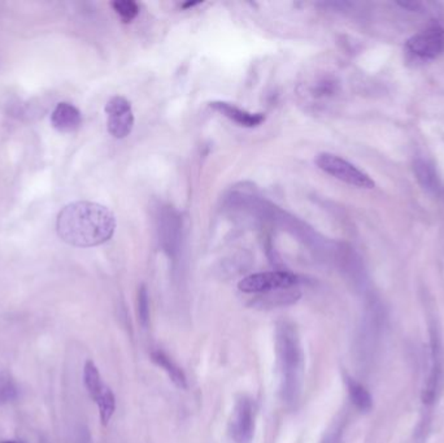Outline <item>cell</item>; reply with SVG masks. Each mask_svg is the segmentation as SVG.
Returning a JSON list of instances; mask_svg holds the SVG:
<instances>
[{
  "instance_id": "cell-8",
  "label": "cell",
  "mask_w": 444,
  "mask_h": 443,
  "mask_svg": "<svg viewBox=\"0 0 444 443\" xmlns=\"http://www.w3.org/2000/svg\"><path fill=\"white\" fill-rule=\"evenodd\" d=\"M416 179L423 190L437 198H444V185L434 165L425 159H416L413 163Z\"/></svg>"
},
{
  "instance_id": "cell-18",
  "label": "cell",
  "mask_w": 444,
  "mask_h": 443,
  "mask_svg": "<svg viewBox=\"0 0 444 443\" xmlns=\"http://www.w3.org/2000/svg\"><path fill=\"white\" fill-rule=\"evenodd\" d=\"M0 443H20V442H15V441H6V442H0Z\"/></svg>"
},
{
  "instance_id": "cell-2",
  "label": "cell",
  "mask_w": 444,
  "mask_h": 443,
  "mask_svg": "<svg viewBox=\"0 0 444 443\" xmlns=\"http://www.w3.org/2000/svg\"><path fill=\"white\" fill-rule=\"evenodd\" d=\"M275 343L281 368L282 398L292 405L299 398L303 385V350L296 326L287 321L280 323Z\"/></svg>"
},
{
  "instance_id": "cell-1",
  "label": "cell",
  "mask_w": 444,
  "mask_h": 443,
  "mask_svg": "<svg viewBox=\"0 0 444 443\" xmlns=\"http://www.w3.org/2000/svg\"><path fill=\"white\" fill-rule=\"evenodd\" d=\"M111 209L94 202H73L63 208L56 219L60 239L74 247H95L111 239L116 231Z\"/></svg>"
},
{
  "instance_id": "cell-16",
  "label": "cell",
  "mask_w": 444,
  "mask_h": 443,
  "mask_svg": "<svg viewBox=\"0 0 444 443\" xmlns=\"http://www.w3.org/2000/svg\"><path fill=\"white\" fill-rule=\"evenodd\" d=\"M138 320L142 326L147 328L149 323V299L147 288L142 285L138 290Z\"/></svg>"
},
{
  "instance_id": "cell-14",
  "label": "cell",
  "mask_w": 444,
  "mask_h": 443,
  "mask_svg": "<svg viewBox=\"0 0 444 443\" xmlns=\"http://www.w3.org/2000/svg\"><path fill=\"white\" fill-rule=\"evenodd\" d=\"M97 403V407H99V415H100L102 424L107 425L111 421L112 416L116 410V398H115V394L112 392L110 387L104 386L103 392L99 395Z\"/></svg>"
},
{
  "instance_id": "cell-13",
  "label": "cell",
  "mask_w": 444,
  "mask_h": 443,
  "mask_svg": "<svg viewBox=\"0 0 444 443\" xmlns=\"http://www.w3.org/2000/svg\"><path fill=\"white\" fill-rule=\"evenodd\" d=\"M348 392L349 398L357 410L366 412L373 406V399L370 397L369 392L363 385L356 382L354 380H348Z\"/></svg>"
},
{
  "instance_id": "cell-3",
  "label": "cell",
  "mask_w": 444,
  "mask_h": 443,
  "mask_svg": "<svg viewBox=\"0 0 444 443\" xmlns=\"http://www.w3.org/2000/svg\"><path fill=\"white\" fill-rule=\"evenodd\" d=\"M314 162L319 170L347 185L355 186L359 189H373L376 186L374 181L366 173L341 156L322 152L316 156Z\"/></svg>"
},
{
  "instance_id": "cell-5",
  "label": "cell",
  "mask_w": 444,
  "mask_h": 443,
  "mask_svg": "<svg viewBox=\"0 0 444 443\" xmlns=\"http://www.w3.org/2000/svg\"><path fill=\"white\" fill-rule=\"evenodd\" d=\"M105 115L107 127L113 138L124 140L133 132V108L124 96H112L105 104Z\"/></svg>"
},
{
  "instance_id": "cell-7",
  "label": "cell",
  "mask_w": 444,
  "mask_h": 443,
  "mask_svg": "<svg viewBox=\"0 0 444 443\" xmlns=\"http://www.w3.org/2000/svg\"><path fill=\"white\" fill-rule=\"evenodd\" d=\"M255 434V407L250 398L237 402L230 421V436L236 443H250Z\"/></svg>"
},
{
  "instance_id": "cell-15",
  "label": "cell",
  "mask_w": 444,
  "mask_h": 443,
  "mask_svg": "<svg viewBox=\"0 0 444 443\" xmlns=\"http://www.w3.org/2000/svg\"><path fill=\"white\" fill-rule=\"evenodd\" d=\"M112 7L125 23H130L139 14L138 4L132 0H116L112 3Z\"/></svg>"
},
{
  "instance_id": "cell-6",
  "label": "cell",
  "mask_w": 444,
  "mask_h": 443,
  "mask_svg": "<svg viewBox=\"0 0 444 443\" xmlns=\"http://www.w3.org/2000/svg\"><path fill=\"white\" fill-rule=\"evenodd\" d=\"M407 50L421 59H435L444 52V28L430 25L429 28L409 38Z\"/></svg>"
},
{
  "instance_id": "cell-17",
  "label": "cell",
  "mask_w": 444,
  "mask_h": 443,
  "mask_svg": "<svg viewBox=\"0 0 444 443\" xmlns=\"http://www.w3.org/2000/svg\"><path fill=\"white\" fill-rule=\"evenodd\" d=\"M16 395L15 386L7 377L0 375V403L8 402Z\"/></svg>"
},
{
  "instance_id": "cell-10",
  "label": "cell",
  "mask_w": 444,
  "mask_h": 443,
  "mask_svg": "<svg viewBox=\"0 0 444 443\" xmlns=\"http://www.w3.org/2000/svg\"><path fill=\"white\" fill-rule=\"evenodd\" d=\"M209 107L213 111L218 112L225 118L234 121L238 125L245 126V127H256L265 121L264 113H251V112L243 111L236 107L234 104L226 103V102H212L209 104Z\"/></svg>"
},
{
  "instance_id": "cell-12",
  "label": "cell",
  "mask_w": 444,
  "mask_h": 443,
  "mask_svg": "<svg viewBox=\"0 0 444 443\" xmlns=\"http://www.w3.org/2000/svg\"><path fill=\"white\" fill-rule=\"evenodd\" d=\"M83 380H85V386L89 392L90 397L97 402L99 395L103 392L104 385L102 382V377L97 370V365L91 360L85 364Z\"/></svg>"
},
{
  "instance_id": "cell-9",
  "label": "cell",
  "mask_w": 444,
  "mask_h": 443,
  "mask_svg": "<svg viewBox=\"0 0 444 443\" xmlns=\"http://www.w3.org/2000/svg\"><path fill=\"white\" fill-rule=\"evenodd\" d=\"M51 124L60 133H73L82 125V113L73 104L59 103L51 113Z\"/></svg>"
},
{
  "instance_id": "cell-4",
  "label": "cell",
  "mask_w": 444,
  "mask_h": 443,
  "mask_svg": "<svg viewBox=\"0 0 444 443\" xmlns=\"http://www.w3.org/2000/svg\"><path fill=\"white\" fill-rule=\"evenodd\" d=\"M297 283L299 277L296 274L285 271H272L247 276L243 280L239 281L238 288L245 294H258L292 288Z\"/></svg>"
},
{
  "instance_id": "cell-11",
  "label": "cell",
  "mask_w": 444,
  "mask_h": 443,
  "mask_svg": "<svg viewBox=\"0 0 444 443\" xmlns=\"http://www.w3.org/2000/svg\"><path fill=\"white\" fill-rule=\"evenodd\" d=\"M151 358H152V362L155 363L156 365H159L160 368H163L168 373L171 382L176 385L177 387L179 389L187 387V378H186L184 370L178 367L177 363L174 362L169 355L165 354L162 350H155V351H152Z\"/></svg>"
}]
</instances>
